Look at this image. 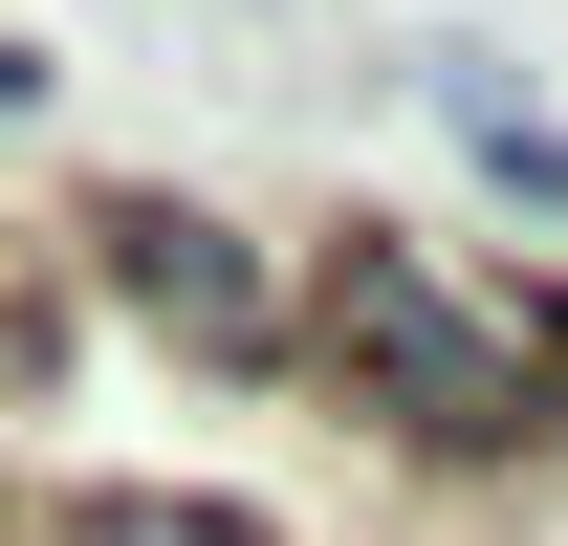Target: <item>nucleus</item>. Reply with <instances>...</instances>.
<instances>
[{"label":"nucleus","mask_w":568,"mask_h":546,"mask_svg":"<svg viewBox=\"0 0 568 546\" xmlns=\"http://www.w3.org/2000/svg\"><path fill=\"white\" fill-rule=\"evenodd\" d=\"M306 328H328V372H351L394 437H437V459H503V437L547 415V372H525L416 241H328V306H306Z\"/></svg>","instance_id":"obj_1"},{"label":"nucleus","mask_w":568,"mask_h":546,"mask_svg":"<svg viewBox=\"0 0 568 546\" xmlns=\"http://www.w3.org/2000/svg\"><path fill=\"white\" fill-rule=\"evenodd\" d=\"M88 263L132 284V306H153L175 350H197V372H263V350H284V284L241 263V241H219L197 198H110V219H88Z\"/></svg>","instance_id":"obj_2"},{"label":"nucleus","mask_w":568,"mask_h":546,"mask_svg":"<svg viewBox=\"0 0 568 546\" xmlns=\"http://www.w3.org/2000/svg\"><path fill=\"white\" fill-rule=\"evenodd\" d=\"M437 110L481 132V175H503V198H547V219H568V132H547V110H503V67H437Z\"/></svg>","instance_id":"obj_3"},{"label":"nucleus","mask_w":568,"mask_h":546,"mask_svg":"<svg viewBox=\"0 0 568 546\" xmlns=\"http://www.w3.org/2000/svg\"><path fill=\"white\" fill-rule=\"evenodd\" d=\"M67 546H263V525H241V503H153V481H88Z\"/></svg>","instance_id":"obj_4"},{"label":"nucleus","mask_w":568,"mask_h":546,"mask_svg":"<svg viewBox=\"0 0 568 546\" xmlns=\"http://www.w3.org/2000/svg\"><path fill=\"white\" fill-rule=\"evenodd\" d=\"M22 88H44V44H0V110H22Z\"/></svg>","instance_id":"obj_5"}]
</instances>
